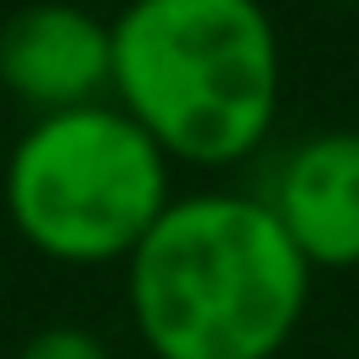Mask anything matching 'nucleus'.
<instances>
[{
  "instance_id": "f257e3e1",
  "label": "nucleus",
  "mask_w": 359,
  "mask_h": 359,
  "mask_svg": "<svg viewBox=\"0 0 359 359\" xmlns=\"http://www.w3.org/2000/svg\"><path fill=\"white\" fill-rule=\"evenodd\" d=\"M314 269L258 191L174 196L123 258V292L151 359H280Z\"/></svg>"
},
{
  "instance_id": "f03ea898",
  "label": "nucleus",
  "mask_w": 359,
  "mask_h": 359,
  "mask_svg": "<svg viewBox=\"0 0 359 359\" xmlns=\"http://www.w3.org/2000/svg\"><path fill=\"white\" fill-rule=\"evenodd\" d=\"M112 101L185 168L252 157L280 118V34L264 0H129L112 17Z\"/></svg>"
},
{
  "instance_id": "7ed1b4c3",
  "label": "nucleus",
  "mask_w": 359,
  "mask_h": 359,
  "mask_svg": "<svg viewBox=\"0 0 359 359\" xmlns=\"http://www.w3.org/2000/svg\"><path fill=\"white\" fill-rule=\"evenodd\" d=\"M168 151L107 95L34 112L17 135L0 196L11 230L50 264H123L174 202Z\"/></svg>"
},
{
  "instance_id": "20e7f679",
  "label": "nucleus",
  "mask_w": 359,
  "mask_h": 359,
  "mask_svg": "<svg viewBox=\"0 0 359 359\" xmlns=\"http://www.w3.org/2000/svg\"><path fill=\"white\" fill-rule=\"evenodd\" d=\"M0 84L28 112L112 95V22L73 0H28L0 22Z\"/></svg>"
},
{
  "instance_id": "39448f33",
  "label": "nucleus",
  "mask_w": 359,
  "mask_h": 359,
  "mask_svg": "<svg viewBox=\"0 0 359 359\" xmlns=\"http://www.w3.org/2000/svg\"><path fill=\"white\" fill-rule=\"evenodd\" d=\"M309 269H359V129H314L258 191Z\"/></svg>"
},
{
  "instance_id": "423d86ee",
  "label": "nucleus",
  "mask_w": 359,
  "mask_h": 359,
  "mask_svg": "<svg viewBox=\"0 0 359 359\" xmlns=\"http://www.w3.org/2000/svg\"><path fill=\"white\" fill-rule=\"evenodd\" d=\"M17 359H112V348L90 331V325H39Z\"/></svg>"
},
{
  "instance_id": "0eeeda50",
  "label": "nucleus",
  "mask_w": 359,
  "mask_h": 359,
  "mask_svg": "<svg viewBox=\"0 0 359 359\" xmlns=\"http://www.w3.org/2000/svg\"><path fill=\"white\" fill-rule=\"evenodd\" d=\"M325 6H359V0H325Z\"/></svg>"
}]
</instances>
